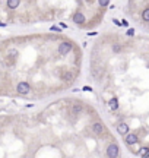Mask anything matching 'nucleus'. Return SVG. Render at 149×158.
<instances>
[{
	"label": "nucleus",
	"mask_w": 149,
	"mask_h": 158,
	"mask_svg": "<svg viewBox=\"0 0 149 158\" xmlns=\"http://www.w3.org/2000/svg\"><path fill=\"white\" fill-rule=\"evenodd\" d=\"M73 50V44L70 41H63L59 44V49H57V53L60 56H67L70 51Z\"/></svg>",
	"instance_id": "1"
},
{
	"label": "nucleus",
	"mask_w": 149,
	"mask_h": 158,
	"mask_svg": "<svg viewBox=\"0 0 149 158\" xmlns=\"http://www.w3.org/2000/svg\"><path fill=\"white\" fill-rule=\"evenodd\" d=\"M16 92L19 95H28L31 92V85L28 82H19L16 85Z\"/></svg>",
	"instance_id": "2"
},
{
	"label": "nucleus",
	"mask_w": 149,
	"mask_h": 158,
	"mask_svg": "<svg viewBox=\"0 0 149 158\" xmlns=\"http://www.w3.org/2000/svg\"><path fill=\"white\" fill-rule=\"evenodd\" d=\"M118 154H120V146L117 145V144H110L108 146H107V157L108 158H117L118 157Z\"/></svg>",
	"instance_id": "3"
},
{
	"label": "nucleus",
	"mask_w": 149,
	"mask_h": 158,
	"mask_svg": "<svg viewBox=\"0 0 149 158\" xmlns=\"http://www.w3.org/2000/svg\"><path fill=\"white\" fill-rule=\"evenodd\" d=\"M137 141H139V138H137L136 133H127V135H124V144L126 145H135V144H137Z\"/></svg>",
	"instance_id": "4"
},
{
	"label": "nucleus",
	"mask_w": 149,
	"mask_h": 158,
	"mask_svg": "<svg viewBox=\"0 0 149 158\" xmlns=\"http://www.w3.org/2000/svg\"><path fill=\"white\" fill-rule=\"evenodd\" d=\"M91 129H92V132H94L95 135H102V133L105 132V126H104V123H101V122L92 123V124H91Z\"/></svg>",
	"instance_id": "5"
},
{
	"label": "nucleus",
	"mask_w": 149,
	"mask_h": 158,
	"mask_svg": "<svg viewBox=\"0 0 149 158\" xmlns=\"http://www.w3.org/2000/svg\"><path fill=\"white\" fill-rule=\"evenodd\" d=\"M72 21L75 22L76 25H83V24H85V21H86V16H85V15H83L82 12H79V10H78V12H76V13L73 15Z\"/></svg>",
	"instance_id": "6"
},
{
	"label": "nucleus",
	"mask_w": 149,
	"mask_h": 158,
	"mask_svg": "<svg viewBox=\"0 0 149 158\" xmlns=\"http://www.w3.org/2000/svg\"><path fill=\"white\" fill-rule=\"evenodd\" d=\"M117 132L121 135V136H124V135L129 133V124H127L126 122H121L117 124Z\"/></svg>",
	"instance_id": "7"
},
{
	"label": "nucleus",
	"mask_w": 149,
	"mask_h": 158,
	"mask_svg": "<svg viewBox=\"0 0 149 158\" xmlns=\"http://www.w3.org/2000/svg\"><path fill=\"white\" fill-rule=\"evenodd\" d=\"M82 110H83L82 104H80V103H75L73 107H72V114L78 116V114H80V113H82Z\"/></svg>",
	"instance_id": "8"
},
{
	"label": "nucleus",
	"mask_w": 149,
	"mask_h": 158,
	"mask_svg": "<svg viewBox=\"0 0 149 158\" xmlns=\"http://www.w3.org/2000/svg\"><path fill=\"white\" fill-rule=\"evenodd\" d=\"M73 78H75V75H73L72 72H65V73L61 75V81H63V82H72Z\"/></svg>",
	"instance_id": "9"
},
{
	"label": "nucleus",
	"mask_w": 149,
	"mask_h": 158,
	"mask_svg": "<svg viewBox=\"0 0 149 158\" xmlns=\"http://www.w3.org/2000/svg\"><path fill=\"white\" fill-rule=\"evenodd\" d=\"M108 105H110V108L113 110V111H116V110H118V100L116 98V97H113L110 101H108Z\"/></svg>",
	"instance_id": "10"
},
{
	"label": "nucleus",
	"mask_w": 149,
	"mask_h": 158,
	"mask_svg": "<svg viewBox=\"0 0 149 158\" xmlns=\"http://www.w3.org/2000/svg\"><path fill=\"white\" fill-rule=\"evenodd\" d=\"M6 5H7V8L9 9H16L19 5H20V0H7V2H6Z\"/></svg>",
	"instance_id": "11"
},
{
	"label": "nucleus",
	"mask_w": 149,
	"mask_h": 158,
	"mask_svg": "<svg viewBox=\"0 0 149 158\" xmlns=\"http://www.w3.org/2000/svg\"><path fill=\"white\" fill-rule=\"evenodd\" d=\"M19 56V51L16 50V49H9L7 50V57H10V59H16Z\"/></svg>",
	"instance_id": "12"
},
{
	"label": "nucleus",
	"mask_w": 149,
	"mask_h": 158,
	"mask_svg": "<svg viewBox=\"0 0 149 158\" xmlns=\"http://www.w3.org/2000/svg\"><path fill=\"white\" fill-rule=\"evenodd\" d=\"M142 19L143 22H149V8H145L142 10Z\"/></svg>",
	"instance_id": "13"
},
{
	"label": "nucleus",
	"mask_w": 149,
	"mask_h": 158,
	"mask_svg": "<svg viewBox=\"0 0 149 158\" xmlns=\"http://www.w3.org/2000/svg\"><path fill=\"white\" fill-rule=\"evenodd\" d=\"M98 5H99L101 8H107V6L110 5V0H98Z\"/></svg>",
	"instance_id": "14"
},
{
	"label": "nucleus",
	"mask_w": 149,
	"mask_h": 158,
	"mask_svg": "<svg viewBox=\"0 0 149 158\" xmlns=\"http://www.w3.org/2000/svg\"><path fill=\"white\" fill-rule=\"evenodd\" d=\"M121 50H123L121 44H114V46H113V51H114V53H120Z\"/></svg>",
	"instance_id": "15"
},
{
	"label": "nucleus",
	"mask_w": 149,
	"mask_h": 158,
	"mask_svg": "<svg viewBox=\"0 0 149 158\" xmlns=\"http://www.w3.org/2000/svg\"><path fill=\"white\" fill-rule=\"evenodd\" d=\"M148 151H149V148H148V146H143V148L140 149V154L146 158V157H148Z\"/></svg>",
	"instance_id": "16"
},
{
	"label": "nucleus",
	"mask_w": 149,
	"mask_h": 158,
	"mask_svg": "<svg viewBox=\"0 0 149 158\" xmlns=\"http://www.w3.org/2000/svg\"><path fill=\"white\" fill-rule=\"evenodd\" d=\"M133 34H135V29H132V28H130L129 31H127V35H130V37H132Z\"/></svg>",
	"instance_id": "17"
},
{
	"label": "nucleus",
	"mask_w": 149,
	"mask_h": 158,
	"mask_svg": "<svg viewBox=\"0 0 149 158\" xmlns=\"http://www.w3.org/2000/svg\"><path fill=\"white\" fill-rule=\"evenodd\" d=\"M120 25H123V27H127V25H129V24H127V21H126V19H123V22H121Z\"/></svg>",
	"instance_id": "18"
},
{
	"label": "nucleus",
	"mask_w": 149,
	"mask_h": 158,
	"mask_svg": "<svg viewBox=\"0 0 149 158\" xmlns=\"http://www.w3.org/2000/svg\"><path fill=\"white\" fill-rule=\"evenodd\" d=\"M51 31H56V32H60V28H57V27H51Z\"/></svg>",
	"instance_id": "19"
},
{
	"label": "nucleus",
	"mask_w": 149,
	"mask_h": 158,
	"mask_svg": "<svg viewBox=\"0 0 149 158\" xmlns=\"http://www.w3.org/2000/svg\"><path fill=\"white\" fill-rule=\"evenodd\" d=\"M85 2H88V3L91 2V3H92V2H94V0H85Z\"/></svg>",
	"instance_id": "20"
}]
</instances>
